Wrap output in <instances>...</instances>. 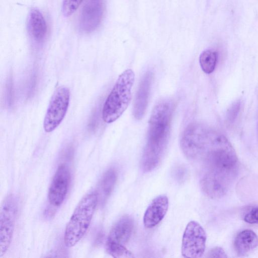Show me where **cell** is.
Masks as SVG:
<instances>
[{
  "label": "cell",
  "instance_id": "cell-9",
  "mask_svg": "<svg viewBox=\"0 0 258 258\" xmlns=\"http://www.w3.org/2000/svg\"><path fill=\"white\" fill-rule=\"evenodd\" d=\"M70 178L68 167L64 164L59 165L49 188L48 199L51 205L59 207L62 204L68 191Z\"/></svg>",
  "mask_w": 258,
  "mask_h": 258
},
{
  "label": "cell",
  "instance_id": "cell-4",
  "mask_svg": "<svg viewBox=\"0 0 258 258\" xmlns=\"http://www.w3.org/2000/svg\"><path fill=\"white\" fill-rule=\"evenodd\" d=\"M210 131L199 123H190L186 127L180 140V147L186 157L196 159L204 155L209 144Z\"/></svg>",
  "mask_w": 258,
  "mask_h": 258
},
{
  "label": "cell",
  "instance_id": "cell-17",
  "mask_svg": "<svg viewBox=\"0 0 258 258\" xmlns=\"http://www.w3.org/2000/svg\"><path fill=\"white\" fill-rule=\"evenodd\" d=\"M117 179V174L114 169L110 168L104 174L100 184V194L103 201L111 194Z\"/></svg>",
  "mask_w": 258,
  "mask_h": 258
},
{
  "label": "cell",
  "instance_id": "cell-20",
  "mask_svg": "<svg viewBox=\"0 0 258 258\" xmlns=\"http://www.w3.org/2000/svg\"><path fill=\"white\" fill-rule=\"evenodd\" d=\"M83 0H63L62 13L63 16L72 15L79 7Z\"/></svg>",
  "mask_w": 258,
  "mask_h": 258
},
{
  "label": "cell",
  "instance_id": "cell-18",
  "mask_svg": "<svg viewBox=\"0 0 258 258\" xmlns=\"http://www.w3.org/2000/svg\"><path fill=\"white\" fill-rule=\"evenodd\" d=\"M218 60V53L213 49L204 50L199 57V62L203 71L207 74L215 70Z\"/></svg>",
  "mask_w": 258,
  "mask_h": 258
},
{
  "label": "cell",
  "instance_id": "cell-21",
  "mask_svg": "<svg viewBox=\"0 0 258 258\" xmlns=\"http://www.w3.org/2000/svg\"><path fill=\"white\" fill-rule=\"evenodd\" d=\"M243 220L249 224H258V207L251 209L245 214Z\"/></svg>",
  "mask_w": 258,
  "mask_h": 258
},
{
  "label": "cell",
  "instance_id": "cell-11",
  "mask_svg": "<svg viewBox=\"0 0 258 258\" xmlns=\"http://www.w3.org/2000/svg\"><path fill=\"white\" fill-rule=\"evenodd\" d=\"M134 228L133 219L127 215L120 218L113 226L108 236L106 247L125 245L132 235Z\"/></svg>",
  "mask_w": 258,
  "mask_h": 258
},
{
  "label": "cell",
  "instance_id": "cell-1",
  "mask_svg": "<svg viewBox=\"0 0 258 258\" xmlns=\"http://www.w3.org/2000/svg\"><path fill=\"white\" fill-rule=\"evenodd\" d=\"M207 171L228 183L235 176L238 168L236 153L222 135L211 131L207 149L204 154Z\"/></svg>",
  "mask_w": 258,
  "mask_h": 258
},
{
  "label": "cell",
  "instance_id": "cell-6",
  "mask_svg": "<svg viewBox=\"0 0 258 258\" xmlns=\"http://www.w3.org/2000/svg\"><path fill=\"white\" fill-rule=\"evenodd\" d=\"M18 204L16 198L8 196L1 207L0 215V256L8 249L13 237Z\"/></svg>",
  "mask_w": 258,
  "mask_h": 258
},
{
  "label": "cell",
  "instance_id": "cell-7",
  "mask_svg": "<svg viewBox=\"0 0 258 258\" xmlns=\"http://www.w3.org/2000/svg\"><path fill=\"white\" fill-rule=\"evenodd\" d=\"M206 240V233L202 226L196 221H190L182 237V256L188 258L201 257L205 252Z\"/></svg>",
  "mask_w": 258,
  "mask_h": 258
},
{
  "label": "cell",
  "instance_id": "cell-22",
  "mask_svg": "<svg viewBox=\"0 0 258 258\" xmlns=\"http://www.w3.org/2000/svg\"><path fill=\"white\" fill-rule=\"evenodd\" d=\"M240 108V102L237 101L235 102L228 110L227 119L229 122H233L237 116Z\"/></svg>",
  "mask_w": 258,
  "mask_h": 258
},
{
  "label": "cell",
  "instance_id": "cell-10",
  "mask_svg": "<svg viewBox=\"0 0 258 258\" xmlns=\"http://www.w3.org/2000/svg\"><path fill=\"white\" fill-rule=\"evenodd\" d=\"M103 12V0H86L80 16V29L86 33L95 30L102 21Z\"/></svg>",
  "mask_w": 258,
  "mask_h": 258
},
{
  "label": "cell",
  "instance_id": "cell-8",
  "mask_svg": "<svg viewBox=\"0 0 258 258\" xmlns=\"http://www.w3.org/2000/svg\"><path fill=\"white\" fill-rule=\"evenodd\" d=\"M172 112L173 104L169 100L162 101L154 107L149 119L148 138H168Z\"/></svg>",
  "mask_w": 258,
  "mask_h": 258
},
{
  "label": "cell",
  "instance_id": "cell-15",
  "mask_svg": "<svg viewBox=\"0 0 258 258\" xmlns=\"http://www.w3.org/2000/svg\"><path fill=\"white\" fill-rule=\"evenodd\" d=\"M28 32L30 36L36 41H41L45 37L47 27L42 13L37 9H33L29 13Z\"/></svg>",
  "mask_w": 258,
  "mask_h": 258
},
{
  "label": "cell",
  "instance_id": "cell-16",
  "mask_svg": "<svg viewBox=\"0 0 258 258\" xmlns=\"http://www.w3.org/2000/svg\"><path fill=\"white\" fill-rule=\"evenodd\" d=\"M258 246V236L253 231L244 230L239 232L234 240V249L239 255H245Z\"/></svg>",
  "mask_w": 258,
  "mask_h": 258
},
{
  "label": "cell",
  "instance_id": "cell-13",
  "mask_svg": "<svg viewBox=\"0 0 258 258\" xmlns=\"http://www.w3.org/2000/svg\"><path fill=\"white\" fill-rule=\"evenodd\" d=\"M153 77V73L148 71L144 74L140 83L133 108V115L137 119H142L145 113Z\"/></svg>",
  "mask_w": 258,
  "mask_h": 258
},
{
  "label": "cell",
  "instance_id": "cell-2",
  "mask_svg": "<svg viewBox=\"0 0 258 258\" xmlns=\"http://www.w3.org/2000/svg\"><path fill=\"white\" fill-rule=\"evenodd\" d=\"M134 81L135 74L130 69L118 76L103 106L102 116L105 122L115 121L126 110L131 100Z\"/></svg>",
  "mask_w": 258,
  "mask_h": 258
},
{
  "label": "cell",
  "instance_id": "cell-19",
  "mask_svg": "<svg viewBox=\"0 0 258 258\" xmlns=\"http://www.w3.org/2000/svg\"><path fill=\"white\" fill-rule=\"evenodd\" d=\"M107 252L116 258H133V254L124 245H114L107 247Z\"/></svg>",
  "mask_w": 258,
  "mask_h": 258
},
{
  "label": "cell",
  "instance_id": "cell-3",
  "mask_svg": "<svg viewBox=\"0 0 258 258\" xmlns=\"http://www.w3.org/2000/svg\"><path fill=\"white\" fill-rule=\"evenodd\" d=\"M98 200V194L92 191L86 195L79 203L65 229L64 242L66 246L71 247L76 245L86 233Z\"/></svg>",
  "mask_w": 258,
  "mask_h": 258
},
{
  "label": "cell",
  "instance_id": "cell-5",
  "mask_svg": "<svg viewBox=\"0 0 258 258\" xmlns=\"http://www.w3.org/2000/svg\"><path fill=\"white\" fill-rule=\"evenodd\" d=\"M70 100V92L67 87H58L54 91L43 121L46 132H52L60 124L67 112Z\"/></svg>",
  "mask_w": 258,
  "mask_h": 258
},
{
  "label": "cell",
  "instance_id": "cell-23",
  "mask_svg": "<svg viewBox=\"0 0 258 258\" xmlns=\"http://www.w3.org/2000/svg\"><path fill=\"white\" fill-rule=\"evenodd\" d=\"M206 257L226 258L227 257V255L222 248L220 247H215L208 251Z\"/></svg>",
  "mask_w": 258,
  "mask_h": 258
},
{
  "label": "cell",
  "instance_id": "cell-14",
  "mask_svg": "<svg viewBox=\"0 0 258 258\" xmlns=\"http://www.w3.org/2000/svg\"><path fill=\"white\" fill-rule=\"evenodd\" d=\"M229 185L222 179L208 173H205L200 181L203 192L213 199L221 198L225 195Z\"/></svg>",
  "mask_w": 258,
  "mask_h": 258
},
{
  "label": "cell",
  "instance_id": "cell-12",
  "mask_svg": "<svg viewBox=\"0 0 258 258\" xmlns=\"http://www.w3.org/2000/svg\"><path fill=\"white\" fill-rule=\"evenodd\" d=\"M167 196L160 195L155 198L147 208L143 217V223L147 228L157 226L164 218L168 208Z\"/></svg>",
  "mask_w": 258,
  "mask_h": 258
}]
</instances>
